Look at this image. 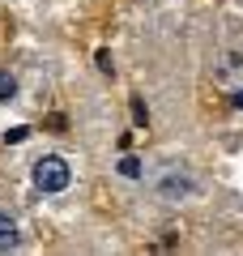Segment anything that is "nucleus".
Listing matches in <instances>:
<instances>
[{"label": "nucleus", "mask_w": 243, "mask_h": 256, "mask_svg": "<svg viewBox=\"0 0 243 256\" xmlns=\"http://www.w3.org/2000/svg\"><path fill=\"white\" fill-rule=\"evenodd\" d=\"M158 192L166 196V201H184V196H192V192H196V184H192V175H184V171H171V175H162Z\"/></svg>", "instance_id": "obj_2"}, {"label": "nucleus", "mask_w": 243, "mask_h": 256, "mask_svg": "<svg viewBox=\"0 0 243 256\" xmlns=\"http://www.w3.org/2000/svg\"><path fill=\"white\" fill-rule=\"evenodd\" d=\"M13 248H18V222L0 214V252H13Z\"/></svg>", "instance_id": "obj_3"}, {"label": "nucleus", "mask_w": 243, "mask_h": 256, "mask_svg": "<svg viewBox=\"0 0 243 256\" xmlns=\"http://www.w3.org/2000/svg\"><path fill=\"white\" fill-rule=\"evenodd\" d=\"M230 102H234V107H243V90H239V94H234V98H230Z\"/></svg>", "instance_id": "obj_6"}, {"label": "nucleus", "mask_w": 243, "mask_h": 256, "mask_svg": "<svg viewBox=\"0 0 243 256\" xmlns=\"http://www.w3.org/2000/svg\"><path fill=\"white\" fill-rule=\"evenodd\" d=\"M68 184H72V166L60 154H43L34 162V188L38 192H64Z\"/></svg>", "instance_id": "obj_1"}, {"label": "nucleus", "mask_w": 243, "mask_h": 256, "mask_svg": "<svg viewBox=\"0 0 243 256\" xmlns=\"http://www.w3.org/2000/svg\"><path fill=\"white\" fill-rule=\"evenodd\" d=\"M13 98H18V82H13L9 68H0V107H4V102H13Z\"/></svg>", "instance_id": "obj_4"}, {"label": "nucleus", "mask_w": 243, "mask_h": 256, "mask_svg": "<svg viewBox=\"0 0 243 256\" xmlns=\"http://www.w3.org/2000/svg\"><path fill=\"white\" fill-rule=\"evenodd\" d=\"M120 175H124V180H136V175H141V162H136V158H120Z\"/></svg>", "instance_id": "obj_5"}]
</instances>
